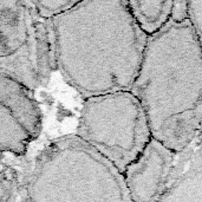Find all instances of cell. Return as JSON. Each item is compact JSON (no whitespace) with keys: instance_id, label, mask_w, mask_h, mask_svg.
<instances>
[{"instance_id":"obj_9","label":"cell","mask_w":202,"mask_h":202,"mask_svg":"<svg viewBox=\"0 0 202 202\" xmlns=\"http://www.w3.org/2000/svg\"><path fill=\"white\" fill-rule=\"evenodd\" d=\"M187 19H189V1L186 0L174 1L170 20L175 22H182Z\"/></svg>"},{"instance_id":"obj_4","label":"cell","mask_w":202,"mask_h":202,"mask_svg":"<svg viewBox=\"0 0 202 202\" xmlns=\"http://www.w3.org/2000/svg\"><path fill=\"white\" fill-rule=\"evenodd\" d=\"M65 202H134L123 174L81 138L67 143Z\"/></svg>"},{"instance_id":"obj_10","label":"cell","mask_w":202,"mask_h":202,"mask_svg":"<svg viewBox=\"0 0 202 202\" xmlns=\"http://www.w3.org/2000/svg\"><path fill=\"white\" fill-rule=\"evenodd\" d=\"M196 142H199V143H200V145H201V147H202V135H201V136H200V138H199V140H197Z\"/></svg>"},{"instance_id":"obj_1","label":"cell","mask_w":202,"mask_h":202,"mask_svg":"<svg viewBox=\"0 0 202 202\" xmlns=\"http://www.w3.org/2000/svg\"><path fill=\"white\" fill-rule=\"evenodd\" d=\"M152 138L180 154L202 135V50L189 19L170 20L148 43L131 90Z\"/></svg>"},{"instance_id":"obj_2","label":"cell","mask_w":202,"mask_h":202,"mask_svg":"<svg viewBox=\"0 0 202 202\" xmlns=\"http://www.w3.org/2000/svg\"><path fill=\"white\" fill-rule=\"evenodd\" d=\"M61 60L70 82L88 98L130 91L148 36L125 0L77 2L59 22Z\"/></svg>"},{"instance_id":"obj_5","label":"cell","mask_w":202,"mask_h":202,"mask_svg":"<svg viewBox=\"0 0 202 202\" xmlns=\"http://www.w3.org/2000/svg\"><path fill=\"white\" fill-rule=\"evenodd\" d=\"M176 152L151 140L123 172L134 202H154L163 192L176 160Z\"/></svg>"},{"instance_id":"obj_8","label":"cell","mask_w":202,"mask_h":202,"mask_svg":"<svg viewBox=\"0 0 202 202\" xmlns=\"http://www.w3.org/2000/svg\"><path fill=\"white\" fill-rule=\"evenodd\" d=\"M189 20L202 50V1H189Z\"/></svg>"},{"instance_id":"obj_6","label":"cell","mask_w":202,"mask_h":202,"mask_svg":"<svg viewBox=\"0 0 202 202\" xmlns=\"http://www.w3.org/2000/svg\"><path fill=\"white\" fill-rule=\"evenodd\" d=\"M154 202H202V147L199 142L176 155L163 192Z\"/></svg>"},{"instance_id":"obj_3","label":"cell","mask_w":202,"mask_h":202,"mask_svg":"<svg viewBox=\"0 0 202 202\" xmlns=\"http://www.w3.org/2000/svg\"><path fill=\"white\" fill-rule=\"evenodd\" d=\"M79 138L110 161L122 174L152 140L149 121L131 91L86 98Z\"/></svg>"},{"instance_id":"obj_7","label":"cell","mask_w":202,"mask_h":202,"mask_svg":"<svg viewBox=\"0 0 202 202\" xmlns=\"http://www.w3.org/2000/svg\"><path fill=\"white\" fill-rule=\"evenodd\" d=\"M172 5V0L128 1V7L135 22L148 37L160 32L170 22Z\"/></svg>"}]
</instances>
